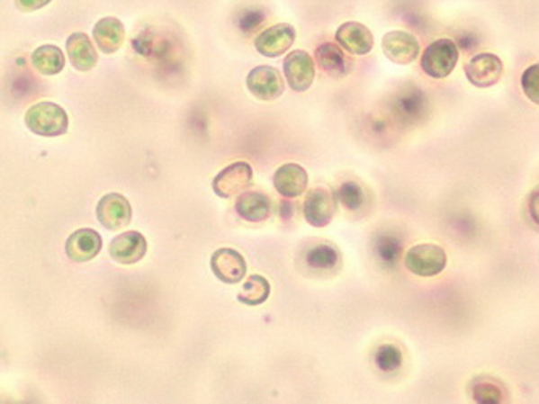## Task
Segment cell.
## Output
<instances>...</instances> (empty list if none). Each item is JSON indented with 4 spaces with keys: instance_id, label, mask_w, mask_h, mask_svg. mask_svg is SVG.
<instances>
[{
    "instance_id": "obj_1",
    "label": "cell",
    "mask_w": 539,
    "mask_h": 404,
    "mask_svg": "<svg viewBox=\"0 0 539 404\" xmlns=\"http://www.w3.org/2000/svg\"><path fill=\"white\" fill-rule=\"evenodd\" d=\"M24 123L34 135L57 138L67 133L68 115L58 103L44 101L34 103L28 109L24 115Z\"/></svg>"
},
{
    "instance_id": "obj_2",
    "label": "cell",
    "mask_w": 539,
    "mask_h": 404,
    "mask_svg": "<svg viewBox=\"0 0 539 404\" xmlns=\"http://www.w3.org/2000/svg\"><path fill=\"white\" fill-rule=\"evenodd\" d=\"M459 48L452 40L431 42L421 56V70L435 80L447 78L459 64Z\"/></svg>"
},
{
    "instance_id": "obj_3",
    "label": "cell",
    "mask_w": 539,
    "mask_h": 404,
    "mask_svg": "<svg viewBox=\"0 0 539 404\" xmlns=\"http://www.w3.org/2000/svg\"><path fill=\"white\" fill-rule=\"evenodd\" d=\"M405 267L417 277H437L447 265V253L433 243L411 246L403 257Z\"/></svg>"
},
{
    "instance_id": "obj_4",
    "label": "cell",
    "mask_w": 539,
    "mask_h": 404,
    "mask_svg": "<svg viewBox=\"0 0 539 404\" xmlns=\"http://www.w3.org/2000/svg\"><path fill=\"white\" fill-rule=\"evenodd\" d=\"M337 212V196L328 188H313L308 191L303 202V215L306 222L314 229L328 227Z\"/></svg>"
},
{
    "instance_id": "obj_5",
    "label": "cell",
    "mask_w": 539,
    "mask_h": 404,
    "mask_svg": "<svg viewBox=\"0 0 539 404\" xmlns=\"http://www.w3.org/2000/svg\"><path fill=\"white\" fill-rule=\"evenodd\" d=\"M253 183V168L247 162H235L226 166L212 180V191L219 198L230 199L238 196L242 191L250 188Z\"/></svg>"
},
{
    "instance_id": "obj_6",
    "label": "cell",
    "mask_w": 539,
    "mask_h": 404,
    "mask_svg": "<svg viewBox=\"0 0 539 404\" xmlns=\"http://www.w3.org/2000/svg\"><path fill=\"white\" fill-rule=\"evenodd\" d=\"M283 75L292 91L305 93L313 85L316 76L313 57L305 50H292L283 60Z\"/></svg>"
},
{
    "instance_id": "obj_7",
    "label": "cell",
    "mask_w": 539,
    "mask_h": 404,
    "mask_svg": "<svg viewBox=\"0 0 539 404\" xmlns=\"http://www.w3.org/2000/svg\"><path fill=\"white\" fill-rule=\"evenodd\" d=\"M96 217L107 230H121L131 222V206L129 199L119 193L105 194L97 202Z\"/></svg>"
},
{
    "instance_id": "obj_8",
    "label": "cell",
    "mask_w": 539,
    "mask_h": 404,
    "mask_svg": "<svg viewBox=\"0 0 539 404\" xmlns=\"http://www.w3.org/2000/svg\"><path fill=\"white\" fill-rule=\"evenodd\" d=\"M247 87L259 101H275L283 94L285 83L279 70H275L274 67L261 65L248 73Z\"/></svg>"
},
{
    "instance_id": "obj_9",
    "label": "cell",
    "mask_w": 539,
    "mask_h": 404,
    "mask_svg": "<svg viewBox=\"0 0 539 404\" xmlns=\"http://www.w3.org/2000/svg\"><path fill=\"white\" fill-rule=\"evenodd\" d=\"M468 81L476 87H491L499 83L504 75V64L496 54H478L465 65Z\"/></svg>"
},
{
    "instance_id": "obj_10",
    "label": "cell",
    "mask_w": 539,
    "mask_h": 404,
    "mask_svg": "<svg viewBox=\"0 0 539 404\" xmlns=\"http://www.w3.org/2000/svg\"><path fill=\"white\" fill-rule=\"evenodd\" d=\"M295 38H297V31L292 24H274L265 31L259 32L255 40V49L261 56L275 58L283 56L292 48Z\"/></svg>"
},
{
    "instance_id": "obj_11",
    "label": "cell",
    "mask_w": 539,
    "mask_h": 404,
    "mask_svg": "<svg viewBox=\"0 0 539 404\" xmlns=\"http://www.w3.org/2000/svg\"><path fill=\"white\" fill-rule=\"evenodd\" d=\"M211 269L220 282L235 285L247 275V261L232 247H220L211 257Z\"/></svg>"
},
{
    "instance_id": "obj_12",
    "label": "cell",
    "mask_w": 539,
    "mask_h": 404,
    "mask_svg": "<svg viewBox=\"0 0 539 404\" xmlns=\"http://www.w3.org/2000/svg\"><path fill=\"white\" fill-rule=\"evenodd\" d=\"M382 52L392 64L409 65L418 58L419 42L410 32H387L382 38Z\"/></svg>"
},
{
    "instance_id": "obj_13",
    "label": "cell",
    "mask_w": 539,
    "mask_h": 404,
    "mask_svg": "<svg viewBox=\"0 0 539 404\" xmlns=\"http://www.w3.org/2000/svg\"><path fill=\"white\" fill-rule=\"evenodd\" d=\"M338 46L352 56H366L374 48V36L364 24L346 22L336 31Z\"/></svg>"
},
{
    "instance_id": "obj_14",
    "label": "cell",
    "mask_w": 539,
    "mask_h": 404,
    "mask_svg": "<svg viewBox=\"0 0 539 404\" xmlns=\"http://www.w3.org/2000/svg\"><path fill=\"white\" fill-rule=\"evenodd\" d=\"M148 241L139 231H125L111 241L109 256L121 265L137 264L145 257Z\"/></svg>"
},
{
    "instance_id": "obj_15",
    "label": "cell",
    "mask_w": 539,
    "mask_h": 404,
    "mask_svg": "<svg viewBox=\"0 0 539 404\" xmlns=\"http://www.w3.org/2000/svg\"><path fill=\"white\" fill-rule=\"evenodd\" d=\"M306 267L318 274H332L337 272L342 265V254L334 243L318 241L308 246L303 254Z\"/></svg>"
},
{
    "instance_id": "obj_16",
    "label": "cell",
    "mask_w": 539,
    "mask_h": 404,
    "mask_svg": "<svg viewBox=\"0 0 539 404\" xmlns=\"http://www.w3.org/2000/svg\"><path fill=\"white\" fill-rule=\"evenodd\" d=\"M101 247H103V238L96 230L81 229L68 237L65 243V253L73 262L85 264L94 259L97 254L101 253Z\"/></svg>"
},
{
    "instance_id": "obj_17",
    "label": "cell",
    "mask_w": 539,
    "mask_h": 404,
    "mask_svg": "<svg viewBox=\"0 0 539 404\" xmlns=\"http://www.w3.org/2000/svg\"><path fill=\"white\" fill-rule=\"evenodd\" d=\"M314 57L318 67L332 78H344L354 68V60L346 56L344 49L332 42L321 44L316 49Z\"/></svg>"
},
{
    "instance_id": "obj_18",
    "label": "cell",
    "mask_w": 539,
    "mask_h": 404,
    "mask_svg": "<svg viewBox=\"0 0 539 404\" xmlns=\"http://www.w3.org/2000/svg\"><path fill=\"white\" fill-rule=\"evenodd\" d=\"M308 186V174L298 164H285L274 174V188L287 199L300 198Z\"/></svg>"
},
{
    "instance_id": "obj_19",
    "label": "cell",
    "mask_w": 539,
    "mask_h": 404,
    "mask_svg": "<svg viewBox=\"0 0 539 404\" xmlns=\"http://www.w3.org/2000/svg\"><path fill=\"white\" fill-rule=\"evenodd\" d=\"M67 54L78 72H89L97 65V50L85 32H73L67 40Z\"/></svg>"
},
{
    "instance_id": "obj_20",
    "label": "cell",
    "mask_w": 539,
    "mask_h": 404,
    "mask_svg": "<svg viewBox=\"0 0 539 404\" xmlns=\"http://www.w3.org/2000/svg\"><path fill=\"white\" fill-rule=\"evenodd\" d=\"M93 40L104 54H115L123 46L125 26L115 16H105L93 28Z\"/></svg>"
},
{
    "instance_id": "obj_21",
    "label": "cell",
    "mask_w": 539,
    "mask_h": 404,
    "mask_svg": "<svg viewBox=\"0 0 539 404\" xmlns=\"http://www.w3.org/2000/svg\"><path fill=\"white\" fill-rule=\"evenodd\" d=\"M235 211L247 222H265L271 215V199L263 193L248 191L238 196L235 202Z\"/></svg>"
},
{
    "instance_id": "obj_22",
    "label": "cell",
    "mask_w": 539,
    "mask_h": 404,
    "mask_svg": "<svg viewBox=\"0 0 539 404\" xmlns=\"http://www.w3.org/2000/svg\"><path fill=\"white\" fill-rule=\"evenodd\" d=\"M403 241L394 231H381L373 241V253L379 264L386 269H395L400 261Z\"/></svg>"
},
{
    "instance_id": "obj_23",
    "label": "cell",
    "mask_w": 539,
    "mask_h": 404,
    "mask_svg": "<svg viewBox=\"0 0 539 404\" xmlns=\"http://www.w3.org/2000/svg\"><path fill=\"white\" fill-rule=\"evenodd\" d=\"M31 64L44 76H54L65 68L64 52L57 46L46 44L32 52Z\"/></svg>"
},
{
    "instance_id": "obj_24",
    "label": "cell",
    "mask_w": 539,
    "mask_h": 404,
    "mask_svg": "<svg viewBox=\"0 0 539 404\" xmlns=\"http://www.w3.org/2000/svg\"><path fill=\"white\" fill-rule=\"evenodd\" d=\"M337 201L348 212H363L370 206V191L356 182L342 183L336 191Z\"/></svg>"
},
{
    "instance_id": "obj_25",
    "label": "cell",
    "mask_w": 539,
    "mask_h": 404,
    "mask_svg": "<svg viewBox=\"0 0 539 404\" xmlns=\"http://www.w3.org/2000/svg\"><path fill=\"white\" fill-rule=\"evenodd\" d=\"M472 397L480 404H499L508 401V390L496 379L478 377L472 382Z\"/></svg>"
},
{
    "instance_id": "obj_26",
    "label": "cell",
    "mask_w": 539,
    "mask_h": 404,
    "mask_svg": "<svg viewBox=\"0 0 539 404\" xmlns=\"http://www.w3.org/2000/svg\"><path fill=\"white\" fill-rule=\"evenodd\" d=\"M269 294H271L269 282L266 278L255 274L247 278L240 293L237 294V300L247 306H259L269 300Z\"/></svg>"
},
{
    "instance_id": "obj_27",
    "label": "cell",
    "mask_w": 539,
    "mask_h": 404,
    "mask_svg": "<svg viewBox=\"0 0 539 404\" xmlns=\"http://www.w3.org/2000/svg\"><path fill=\"white\" fill-rule=\"evenodd\" d=\"M374 364L381 373H392L399 371L403 364L402 349L394 343L381 345L374 355Z\"/></svg>"
},
{
    "instance_id": "obj_28",
    "label": "cell",
    "mask_w": 539,
    "mask_h": 404,
    "mask_svg": "<svg viewBox=\"0 0 539 404\" xmlns=\"http://www.w3.org/2000/svg\"><path fill=\"white\" fill-rule=\"evenodd\" d=\"M522 89L533 103L539 105V64L530 65L522 75Z\"/></svg>"
},
{
    "instance_id": "obj_29",
    "label": "cell",
    "mask_w": 539,
    "mask_h": 404,
    "mask_svg": "<svg viewBox=\"0 0 539 404\" xmlns=\"http://www.w3.org/2000/svg\"><path fill=\"white\" fill-rule=\"evenodd\" d=\"M15 7L23 13H31L40 8L46 7L52 0H13Z\"/></svg>"
},
{
    "instance_id": "obj_30",
    "label": "cell",
    "mask_w": 539,
    "mask_h": 404,
    "mask_svg": "<svg viewBox=\"0 0 539 404\" xmlns=\"http://www.w3.org/2000/svg\"><path fill=\"white\" fill-rule=\"evenodd\" d=\"M526 207H528V214L532 217L533 222L539 225V186L530 193Z\"/></svg>"
}]
</instances>
